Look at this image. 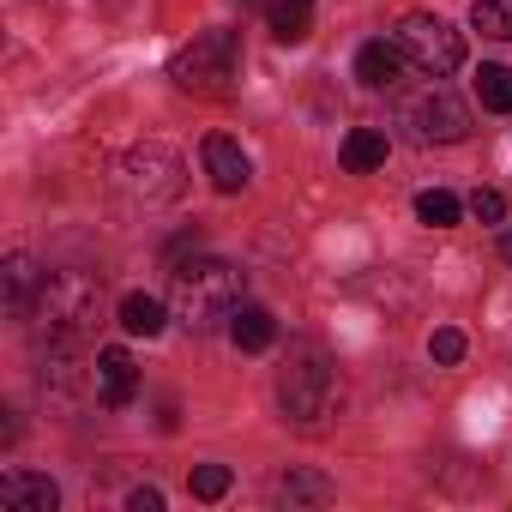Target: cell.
I'll list each match as a JSON object with an SVG mask.
<instances>
[{"instance_id":"17","label":"cell","mask_w":512,"mask_h":512,"mask_svg":"<svg viewBox=\"0 0 512 512\" xmlns=\"http://www.w3.org/2000/svg\"><path fill=\"white\" fill-rule=\"evenodd\" d=\"M476 97H482V109L512 115V67H482L476 73Z\"/></svg>"},{"instance_id":"15","label":"cell","mask_w":512,"mask_h":512,"mask_svg":"<svg viewBox=\"0 0 512 512\" xmlns=\"http://www.w3.org/2000/svg\"><path fill=\"white\" fill-rule=\"evenodd\" d=\"M332 494H338V488H332L320 470H284V476H278V500H284V506H326Z\"/></svg>"},{"instance_id":"10","label":"cell","mask_w":512,"mask_h":512,"mask_svg":"<svg viewBox=\"0 0 512 512\" xmlns=\"http://www.w3.org/2000/svg\"><path fill=\"white\" fill-rule=\"evenodd\" d=\"M0 506H7V512H55L61 506V488L49 476L7 470V476H0Z\"/></svg>"},{"instance_id":"19","label":"cell","mask_w":512,"mask_h":512,"mask_svg":"<svg viewBox=\"0 0 512 512\" xmlns=\"http://www.w3.org/2000/svg\"><path fill=\"white\" fill-rule=\"evenodd\" d=\"M458 211H464V205H458L446 187H428V193H416V217H422L428 229H452V223H458Z\"/></svg>"},{"instance_id":"7","label":"cell","mask_w":512,"mask_h":512,"mask_svg":"<svg viewBox=\"0 0 512 512\" xmlns=\"http://www.w3.org/2000/svg\"><path fill=\"white\" fill-rule=\"evenodd\" d=\"M115 175H121V187H127L133 199H145V205H163V199L181 193V157H175L169 145H133V151L115 163Z\"/></svg>"},{"instance_id":"25","label":"cell","mask_w":512,"mask_h":512,"mask_svg":"<svg viewBox=\"0 0 512 512\" xmlns=\"http://www.w3.org/2000/svg\"><path fill=\"white\" fill-rule=\"evenodd\" d=\"M500 253H506V260H512V223H506V235H500Z\"/></svg>"},{"instance_id":"18","label":"cell","mask_w":512,"mask_h":512,"mask_svg":"<svg viewBox=\"0 0 512 512\" xmlns=\"http://www.w3.org/2000/svg\"><path fill=\"white\" fill-rule=\"evenodd\" d=\"M470 25L494 43H512V0H476L470 7Z\"/></svg>"},{"instance_id":"16","label":"cell","mask_w":512,"mask_h":512,"mask_svg":"<svg viewBox=\"0 0 512 512\" xmlns=\"http://www.w3.org/2000/svg\"><path fill=\"white\" fill-rule=\"evenodd\" d=\"M121 326H127L133 338H157L169 320H163V302H157V296H139V290H133V296H121Z\"/></svg>"},{"instance_id":"13","label":"cell","mask_w":512,"mask_h":512,"mask_svg":"<svg viewBox=\"0 0 512 512\" xmlns=\"http://www.w3.org/2000/svg\"><path fill=\"white\" fill-rule=\"evenodd\" d=\"M229 338H235V350H272V338H278V320L260 308V302H241L235 314H229Z\"/></svg>"},{"instance_id":"14","label":"cell","mask_w":512,"mask_h":512,"mask_svg":"<svg viewBox=\"0 0 512 512\" xmlns=\"http://www.w3.org/2000/svg\"><path fill=\"white\" fill-rule=\"evenodd\" d=\"M386 163V133L380 127H350L344 133V169L350 175H368V169H380Z\"/></svg>"},{"instance_id":"24","label":"cell","mask_w":512,"mask_h":512,"mask_svg":"<svg viewBox=\"0 0 512 512\" xmlns=\"http://www.w3.org/2000/svg\"><path fill=\"white\" fill-rule=\"evenodd\" d=\"M127 506H133V512H163V494H157V488H133Z\"/></svg>"},{"instance_id":"4","label":"cell","mask_w":512,"mask_h":512,"mask_svg":"<svg viewBox=\"0 0 512 512\" xmlns=\"http://www.w3.org/2000/svg\"><path fill=\"white\" fill-rule=\"evenodd\" d=\"M235 55H241V37L235 31H199L175 61H169V79L181 85V91H193V97H229V85H235Z\"/></svg>"},{"instance_id":"1","label":"cell","mask_w":512,"mask_h":512,"mask_svg":"<svg viewBox=\"0 0 512 512\" xmlns=\"http://www.w3.org/2000/svg\"><path fill=\"white\" fill-rule=\"evenodd\" d=\"M278 398H284V416L302 422V428H320L338 404V368L320 344H296L284 374H278Z\"/></svg>"},{"instance_id":"20","label":"cell","mask_w":512,"mask_h":512,"mask_svg":"<svg viewBox=\"0 0 512 512\" xmlns=\"http://www.w3.org/2000/svg\"><path fill=\"white\" fill-rule=\"evenodd\" d=\"M308 0H284V7H272V37L278 43H308Z\"/></svg>"},{"instance_id":"23","label":"cell","mask_w":512,"mask_h":512,"mask_svg":"<svg viewBox=\"0 0 512 512\" xmlns=\"http://www.w3.org/2000/svg\"><path fill=\"white\" fill-rule=\"evenodd\" d=\"M470 217H476V223H506V199H500L494 187H476V193H470Z\"/></svg>"},{"instance_id":"8","label":"cell","mask_w":512,"mask_h":512,"mask_svg":"<svg viewBox=\"0 0 512 512\" xmlns=\"http://www.w3.org/2000/svg\"><path fill=\"white\" fill-rule=\"evenodd\" d=\"M91 386H97V404H109V410L133 404V392H139V368H133V356H127L121 344L97 350V362H91Z\"/></svg>"},{"instance_id":"3","label":"cell","mask_w":512,"mask_h":512,"mask_svg":"<svg viewBox=\"0 0 512 512\" xmlns=\"http://www.w3.org/2000/svg\"><path fill=\"white\" fill-rule=\"evenodd\" d=\"M97 302H103V284L91 272H49L25 320H37V338H85V326L97 320Z\"/></svg>"},{"instance_id":"9","label":"cell","mask_w":512,"mask_h":512,"mask_svg":"<svg viewBox=\"0 0 512 512\" xmlns=\"http://www.w3.org/2000/svg\"><path fill=\"white\" fill-rule=\"evenodd\" d=\"M199 157H205V175H211L217 193H241V187L253 181V163H247V151H241L229 133H211V139L199 145Z\"/></svg>"},{"instance_id":"11","label":"cell","mask_w":512,"mask_h":512,"mask_svg":"<svg viewBox=\"0 0 512 512\" xmlns=\"http://www.w3.org/2000/svg\"><path fill=\"white\" fill-rule=\"evenodd\" d=\"M0 284H7V314H13V320H25L31 302L43 296V272H37L31 253H13V260L0 266Z\"/></svg>"},{"instance_id":"21","label":"cell","mask_w":512,"mask_h":512,"mask_svg":"<svg viewBox=\"0 0 512 512\" xmlns=\"http://www.w3.org/2000/svg\"><path fill=\"white\" fill-rule=\"evenodd\" d=\"M187 488H193V500H223L229 494V464H199L187 476Z\"/></svg>"},{"instance_id":"5","label":"cell","mask_w":512,"mask_h":512,"mask_svg":"<svg viewBox=\"0 0 512 512\" xmlns=\"http://www.w3.org/2000/svg\"><path fill=\"white\" fill-rule=\"evenodd\" d=\"M398 127H404L416 145H458V139L470 133V109H464L440 79H428V85H416V91L398 97Z\"/></svg>"},{"instance_id":"12","label":"cell","mask_w":512,"mask_h":512,"mask_svg":"<svg viewBox=\"0 0 512 512\" xmlns=\"http://www.w3.org/2000/svg\"><path fill=\"white\" fill-rule=\"evenodd\" d=\"M398 73H404V49H398V43H362V55H356V79H362L368 91H392Z\"/></svg>"},{"instance_id":"22","label":"cell","mask_w":512,"mask_h":512,"mask_svg":"<svg viewBox=\"0 0 512 512\" xmlns=\"http://www.w3.org/2000/svg\"><path fill=\"white\" fill-rule=\"evenodd\" d=\"M428 356H434L440 368H452V362H464V332H458V326H440V332L428 338Z\"/></svg>"},{"instance_id":"6","label":"cell","mask_w":512,"mask_h":512,"mask_svg":"<svg viewBox=\"0 0 512 512\" xmlns=\"http://www.w3.org/2000/svg\"><path fill=\"white\" fill-rule=\"evenodd\" d=\"M398 49H404V61L422 67L428 79H446V73L464 67V37H458L446 19H434V13H410V19L398 25Z\"/></svg>"},{"instance_id":"2","label":"cell","mask_w":512,"mask_h":512,"mask_svg":"<svg viewBox=\"0 0 512 512\" xmlns=\"http://www.w3.org/2000/svg\"><path fill=\"white\" fill-rule=\"evenodd\" d=\"M235 308H241V272L235 266H223V260H187V266H175V314L193 332L229 320Z\"/></svg>"}]
</instances>
